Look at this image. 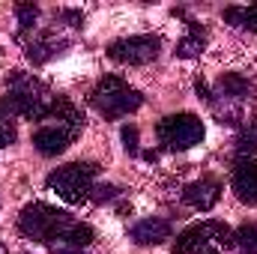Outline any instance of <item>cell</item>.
<instances>
[{"instance_id": "cell-1", "label": "cell", "mask_w": 257, "mask_h": 254, "mask_svg": "<svg viewBox=\"0 0 257 254\" xmlns=\"http://www.w3.org/2000/svg\"><path fill=\"white\" fill-rule=\"evenodd\" d=\"M9 84V96H6V108L15 114V117H27V120H42L48 117L51 111V99H48V90L39 78L33 75H24V72H12L6 78Z\"/></svg>"}, {"instance_id": "cell-2", "label": "cell", "mask_w": 257, "mask_h": 254, "mask_svg": "<svg viewBox=\"0 0 257 254\" xmlns=\"http://www.w3.org/2000/svg\"><path fill=\"white\" fill-rule=\"evenodd\" d=\"M90 105L105 117V120H117V117H126V114H135L141 105H144V96L128 87L123 78L117 75H105L93 93H90Z\"/></svg>"}, {"instance_id": "cell-3", "label": "cell", "mask_w": 257, "mask_h": 254, "mask_svg": "<svg viewBox=\"0 0 257 254\" xmlns=\"http://www.w3.org/2000/svg\"><path fill=\"white\" fill-rule=\"evenodd\" d=\"M75 218L48 203H27L18 215V230L33 242H54Z\"/></svg>"}, {"instance_id": "cell-4", "label": "cell", "mask_w": 257, "mask_h": 254, "mask_svg": "<svg viewBox=\"0 0 257 254\" xmlns=\"http://www.w3.org/2000/svg\"><path fill=\"white\" fill-rule=\"evenodd\" d=\"M96 174H99V168L93 162H72V165L51 171L45 186L51 191H57V197H63L66 203H81V200L90 197Z\"/></svg>"}, {"instance_id": "cell-5", "label": "cell", "mask_w": 257, "mask_h": 254, "mask_svg": "<svg viewBox=\"0 0 257 254\" xmlns=\"http://www.w3.org/2000/svg\"><path fill=\"white\" fill-rule=\"evenodd\" d=\"M156 135H159V144L165 150L186 153L203 141V123L194 114H171L156 126Z\"/></svg>"}, {"instance_id": "cell-6", "label": "cell", "mask_w": 257, "mask_h": 254, "mask_svg": "<svg viewBox=\"0 0 257 254\" xmlns=\"http://www.w3.org/2000/svg\"><path fill=\"white\" fill-rule=\"evenodd\" d=\"M159 51H162V39L150 36V33H141V36L117 39L108 48V57L114 63H123V66H147L159 57Z\"/></svg>"}, {"instance_id": "cell-7", "label": "cell", "mask_w": 257, "mask_h": 254, "mask_svg": "<svg viewBox=\"0 0 257 254\" xmlns=\"http://www.w3.org/2000/svg\"><path fill=\"white\" fill-rule=\"evenodd\" d=\"M230 189L242 203H248V206L257 203V159L254 156H239L236 159L233 177H230Z\"/></svg>"}, {"instance_id": "cell-8", "label": "cell", "mask_w": 257, "mask_h": 254, "mask_svg": "<svg viewBox=\"0 0 257 254\" xmlns=\"http://www.w3.org/2000/svg\"><path fill=\"white\" fill-rule=\"evenodd\" d=\"M218 197H221V183L212 180V177H203V180L189 183V186L183 189V200H186L192 209H197V212H209V209L218 203Z\"/></svg>"}, {"instance_id": "cell-9", "label": "cell", "mask_w": 257, "mask_h": 254, "mask_svg": "<svg viewBox=\"0 0 257 254\" xmlns=\"http://www.w3.org/2000/svg\"><path fill=\"white\" fill-rule=\"evenodd\" d=\"M72 132H66L63 126H42L33 132V147L42 153V156H60L66 147L72 144Z\"/></svg>"}, {"instance_id": "cell-10", "label": "cell", "mask_w": 257, "mask_h": 254, "mask_svg": "<svg viewBox=\"0 0 257 254\" xmlns=\"http://www.w3.org/2000/svg\"><path fill=\"white\" fill-rule=\"evenodd\" d=\"M132 239L138 245H162L165 239H171V224L165 218H144L132 227Z\"/></svg>"}, {"instance_id": "cell-11", "label": "cell", "mask_w": 257, "mask_h": 254, "mask_svg": "<svg viewBox=\"0 0 257 254\" xmlns=\"http://www.w3.org/2000/svg\"><path fill=\"white\" fill-rule=\"evenodd\" d=\"M63 51V39H57L54 33H39L30 45H27V57L33 60L36 66L48 63L54 54H60Z\"/></svg>"}, {"instance_id": "cell-12", "label": "cell", "mask_w": 257, "mask_h": 254, "mask_svg": "<svg viewBox=\"0 0 257 254\" xmlns=\"http://www.w3.org/2000/svg\"><path fill=\"white\" fill-rule=\"evenodd\" d=\"M48 117H57L60 120V126L66 129V132H72V135H78L81 132V126H84V114L69 102V99H51V111H48Z\"/></svg>"}, {"instance_id": "cell-13", "label": "cell", "mask_w": 257, "mask_h": 254, "mask_svg": "<svg viewBox=\"0 0 257 254\" xmlns=\"http://www.w3.org/2000/svg\"><path fill=\"white\" fill-rule=\"evenodd\" d=\"M251 81L239 72H227L218 78V93L215 96H224V99H248L251 96Z\"/></svg>"}, {"instance_id": "cell-14", "label": "cell", "mask_w": 257, "mask_h": 254, "mask_svg": "<svg viewBox=\"0 0 257 254\" xmlns=\"http://www.w3.org/2000/svg\"><path fill=\"white\" fill-rule=\"evenodd\" d=\"M93 236H96V233H93V227H90V224L72 221L63 233L57 236V245H66V248H78V251H84V248L93 242Z\"/></svg>"}, {"instance_id": "cell-15", "label": "cell", "mask_w": 257, "mask_h": 254, "mask_svg": "<svg viewBox=\"0 0 257 254\" xmlns=\"http://www.w3.org/2000/svg\"><path fill=\"white\" fill-rule=\"evenodd\" d=\"M221 18L233 27H242V30H251L257 33V3L254 6H227L221 12Z\"/></svg>"}, {"instance_id": "cell-16", "label": "cell", "mask_w": 257, "mask_h": 254, "mask_svg": "<svg viewBox=\"0 0 257 254\" xmlns=\"http://www.w3.org/2000/svg\"><path fill=\"white\" fill-rule=\"evenodd\" d=\"M203 45H206L203 30L192 21V30H189V36H183V39H180L177 54H180V57H186V60H192V57H200V54H203Z\"/></svg>"}, {"instance_id": "cell-17", "label": "cell", "mask_w": 257, "mask_h": 254, "mask_svg": "<svg viewBox=\"0 0 257 254\" xmlns=\"http://www.w3.org/2000/svg\"><path fill=\"white\" fill-rule=\"evenodd\" d=\"M233 245L242 254H257V224H242L233 230Z\"/></svg>"}, {"instance_id": "cell-18", "label": "cell", "mask_w": 257, "mask_h": 254, "mask_svg": "<svg viewBox=\"0 0 257 254\" xmlns=\"http://www.w3.org/2000/svg\"><path fill=\"white\" fill-rule=\"evenodd\" d=\"M236 153H239V156H254L257 153V120H251L248 126L239 132V138H236Z\"/></svg>"}, {"instance_id": "cell-19", "label": "cell", "mask_w": 257, "mask_h": 254, "mask_svg": "<svg viewBox=\"0 0 257 254\" xmlns=\"http://www.w3.org/2000/svg\"><path fill=\"white\" fill-rule=\"evenodd\" d=\"M12 117H15V114H12V111L0 102V150H3V147H9V144L15 141V135H18V132H15V120H12Z\"/></svg>"}, {"instance_id": "cell-20", "label": "cell", "mask_w": 257, "mask_h": 254, "mask_svg": "<svg viewBox=\"0 0 257 254\" xmlns=\"http://www.w3.org/2000/svg\"><path fill=\"white\" fill-rule=\"evenodd\" d=\"M15 18H18V27L21 30H30L36 24V18H39V9L33 3H18L15 6Z\"/></svg>"}, {"instance_id": "cell-21", "label": "cell", "mask_w": 257, "mask_h": 254, "mask_svg": "<svg viewBox=\"0 0 257 254\" xmlns=\"http://www.w3.org/2000/svg\"><path fill=\"white\" fill-rule=\"evenodd\" d=\"M117 194H120V189H117V186H108V183H105V186H93V191H90V197H93L96 203H105V200H114Z\"/></svg>"}, {"instance_id": "cell-22", "label": "cell", "mask_w": 257, "mask_h": 254, "mask_svg": "<svg viewBox=\"0 0 257 254\" xmlns=\"http://www.w3.org/2000/svg\"><path fill=\"white\" fill-rule=\"evenodd\" d=\"M120 138H123V147L128 153H138V126H123Z\"/></svg>"}, {"instance_id": "cell-23", "label": "cell", "mask_w": 257, "mask_h": 254, "mask_svg": "<svg viewBox=\"0 0 257 254\" xmlns=\"http://www.w3.org/2000/svg\"><path fill=\"white\" fill-rule=\"evenodd\" d=\"M57 15H60V18H63V21H69V24H72V27H81V24H84V15H81V12H78V9H60V12H57Z\"/></svg>"}, {"instance_id": "cell-24", "label": "cell", "mask_w": 257, "mask_h": 254, "mask_svg": "<svg viewBox=\"0 0 257 254\" xmlns=\"http://www.w3.org/2000/svg\"><path fill=\"white\" fill-rule=\"evenodd\" d=\"M194 90H197V96H200V99H206L209 105H215V96L209 93V87H206V81H200V78H197V81H194Z\"/></svg>"}, {"instance_id": "cell-25", "label": "cell", "mask_w": 257, "mask_h": 254, "mask_svg": "<svg viewBox=\"0 0 257 254\" xmlns=\"http://www.w3.org/2000/svg\"><path fill=\"white\" fill-rule=\"evenodd\" d=\"M51 254H87V251H78V248H66V245H54Z\"/></svg>"}, {"instance_id": "cell-26", "label": "cell", "mask_w": 257, "mask_h": 254, "mask_svg": "<svg viewBox=\"0 0 257 254\" xmlns=\"http://www.w3.org/2000/svg\"><path fill=\"white\" fill-rule=\"evenodd\" d=\"M200 254H218V251H215V248H209V245H206V248H203V251H200Z\"/></svg>"}, {"instance_id": "cell-27", "label": "cell", "mask_w": 257, "mask_h": 254, "mask_svg": "<svg viewBox=\"0 0 257 254\" xmlns=\"http://www.w3.org/2000/svg\"><path fill=\"white\" fill-rule=\"evenodd\" d=\"M0 254H3V245H0Z\"/></svg>"}]
</instances>
